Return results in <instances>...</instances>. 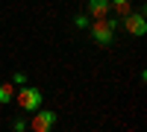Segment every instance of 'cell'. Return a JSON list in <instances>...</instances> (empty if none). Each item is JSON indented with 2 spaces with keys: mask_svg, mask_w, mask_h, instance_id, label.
Masks as SVG:
<instances>
[{
  "mask_svg": "<svg viewBox=\"0 0 147 132\" xmlns=\"http://www.w3.org/2000/svg\"><path fill=\"white\" fill-rule=\"evenodd\" d=\"M41 97H44V94L38 91V88H32V85H24L21 91H15V103L21 106V109L24 112H35V109H41Z\"/></svg>",
  "mask_w": 147,
  "mask_h": 132,
  "instance_id": "obj_1",
  "label": "cell"
},
{
  "mask_svg": "<svg viewBox=\"0 0 147 132\" xmlns=\"http://www.w3.org/2000/svg\"><path fill=\"white\" fill-rule=\"evenodd\" d=\"M88 29H91V38L100 44V47L115 44V29L106 23V18H103V21H91V23H88Z\"/></svg>",
  "mask_w": 147,
  "mask_h": 132,
  "instance_id": "obj_2",
  "label": "cell"
},
{
  "mask_svg": "<svg viewBox=\"0 0 147 132\" xmlns=\"http://www.w3.org/2000/svg\"><path fill=\"white\" fill-rule=\"evenodd\" d=\"M53 123H56V112H50V109H35L32 112V121H30L32 132H50Z\"/></svg>",
  "mask_w": 147,
  "mask_h": 132,
  "instance_id": "obj_3",
  "label": "cell"
},
{
  "mask_svg": "<svg viewBox=\"0 0 147 132\" xmlns=\"http://www.w3.org/2000/svg\"><path fill=\"white\" fill-rule=\"evenodd\" d=\"M121 23H124V29L129 35H144L147 32V21H144V9L138 12H129L127 18H121Z\"/></svg>",
  "mask_w": 147,
  "mask_h": 132,
  "instance_id": "obj_4",
  "label": "cell"
},
{
  "mask_svg": "<svg viewBox=\"0 0 147 132\" xmlns=\"http://www.w3.org/2000/svg\"><path fill=\"white\" fill-rule=\"evenodd\" d=\"M112 12V3L109 0H88V18L91 21H103Z\"/></svg>",
  "mask_w": 147,
  "mask_h": 132,
  "instance_id": "obj_5",
  "label": "cell"
},
{
  "mask_svg": "<svg viewBox=\"0 0 147 132\" xmlns=\"http://www.w3.org/2000/svg\"><path fill=\"white\" fill-rule=\"evenodd\" d=\"M15 100V85H12V82H0V103H12Z\"/></svg>",
  "mask_w": 147,
  "mask_h": 132,
  "instance_id": "obj_6",
  "label": "cell"
},
{
  "mask_svg": "<svg viewBox=\"0 0 147 132\" xmlns=\"http://www.w3.org/2000/svg\"><path fill=\"white\" fill-rule=\"evenodd\" d=\"M109 3H112V9L118 12L121 18H127L129 12H132V0H109Z\"/></svg>",
  "mask_w": 147,
  "mask_h": 132,
  "instance_id": "obj_7",
  "label": "cell"
},
{
  "mask_svg": "<svg viewBox=\"0 0 147 132\" xmlns=\"http://www.w3.org/2000/svg\"><path fill=\"white\" fill-rule=\"evenodd\" d=\"M88 23H91V18H88V15H77V18H74V27H77V29H85Z\"/></svg>",
  "mask_w": 147,
  "mask_h": 132,
  "instance_id": "obj_8",
  "label": "cell"
},
{
  "mask_svg": "<svg viewBox=\"0 0 147 132\" xmlns=\"http://www.w3.org/2000/svg\"><path fill=\"white\" fill-rule=\"evenodd\" d=\"M27 126H30V123H27V117H15V121H12V129H15V132H24Z\"/></svg>",
  "mask_w": 147,
  "mask_h": 132,
  "instance_id": "obj_9",
  "label": "cell"
},
{
  "mask_svg": "<svg viewBox=\"0 0 147 132\" xmlns=\"http://www.w3.org/2000/svg\"><path fill=\"white\" fill-rule=\"evenodd\" d=\"M12 82H15V85H24V82H27V74H15V76H12Z\"/></svg>",
  "mask_w": 147,
  "mask_h": 132,
  "instance_id": "obj_10",
  "label": "cell"
}]
</instances>
